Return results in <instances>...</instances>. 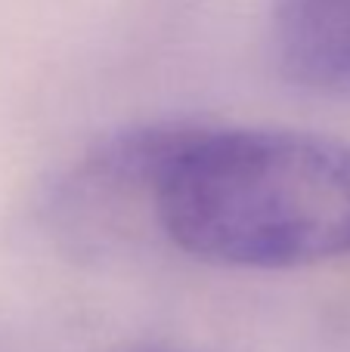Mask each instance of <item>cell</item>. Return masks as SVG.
<instances>
[{
  "mask_svg": "<svg viewBox=\"0 0 350 352\" xmlns=\"http://www.w3.org/2000/svg\"><path fill=\"white\" fill-rule=\"evenodd\" d=\"M158 244L233 269L350 256V142L285 127L161 121Z\"/></svg>",
  "mask_w": 350,
  "mask_h": 352,
  "instance_id": "cell-1",
  "label": "cell"
},
{
  "mask_svg": "<svg viewBox=\"0 0 350 352\" xmlns=\"http://www.w3.org/2000/svg\"><path fill=\"white\" fill-rule=\"evenodd\" d=\"M161 121L134 124L93 142L41 195V223L74 250L158 244L155 161Z\"/></svg>",
  "mask_w": 350,
  "mask_h": 352,
  "instance_id": "cell-2",
  "label": "cell"
},
{
  "mask_svg": "<svg viewBox=\"0 0 350 352\" xmlns=\"http://www.w3.org/2000/svg\"><path fill=\"white\" fill-rule=\"evenodd\" d=\"M270 50L291 87L350 96V0H273Z\"/></svg>",
  "mask_w": 350,
  "mask_h": 352,
  "instance_id": "cell-3",
  "label": "cell"
},
{
  "mask_svg": "<svg viewBox=\"0 0 350 352\" xmlns=\"http://www.w3.org/2000/svg\"><path fill=\"white\" fill-rule=\"evenodd\" d=\"M149 352H167V349H149Z\"/></svg>",
  "mask_w": 350,
  "mask_h": 352,
  "instance_id": "cell-4",
  "label": "cell"
}]
</instances>
